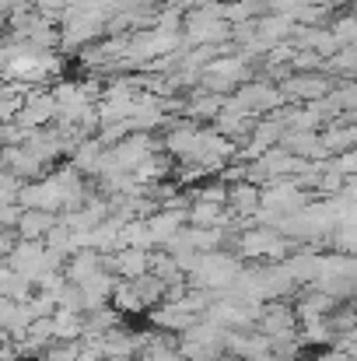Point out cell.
Instances as JSON below:
<instances>
[{
    "mask_svg": "<svg viewBox=\"0 0 357 361\" xmlns=\"http://www.w3.org/2000/svg\"><path fill=\"white\" fill-rule=\"evenodd\" d=\"M56 225H60V218L49 214V211H21V218H18V235L28 242H46V235H49Z\"/></svg>",
    "mask_w": 357,
    "mask_h": 361,
    "instance_id": "1",
    "label": "cell"
}]
</instances>
